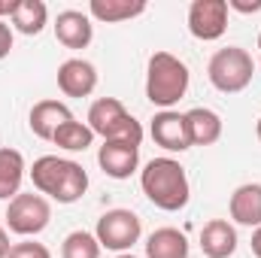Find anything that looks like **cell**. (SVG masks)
Listing matches in <instances>:
<instances>
[{"mask_svg":"<svg viewBox=\"0 0 261 258\" xmlns=\"http://www.w3.org/2000/svg\"><path fill=\"white\" fill-rule=\"evenodd\" d=\"M140 189L143 194L164 213H179L189 207L192 200V186H189V173L186 167L170 158V155H161V158H152L143 170H140Z\"/></svg>","mask_w":261,"mask_h":258,"instance_id":"6da1fadb","label":"cell"},{"mask_svg":"<svg viewBox=\"0 0 261 258\" xmlns=\"http://www.w3.org/2000/svg\"><path fill=\"white\" fill-rule=\"evenodd\" d=\"M34 189L43 197H52L58 203H76L88 192V173L79 161L58 158V155H43L31 167Z\"/></svg>","mask_w":261,"mask_h":258,"instance_id":"7a4b0ae2","label":"cell"},{"mask_svg":"<svg viewBox=\"0 0 261 258\" xmlns=\"http://www.w3.org/2000/svg\"><path fill=\"white\" fill-rule=\"evenodd\" d=\"M189 82H192V73H189L186 61H179L176 55L155 52L149 58V67H146V97H149L152 107H161V110L176 107L186 97Z\"/></svg>","mask_w":261,"mask_h":258,"instance_id":"3957f363","label":"cell"},{"mask_svg":"<svg viewBox=\"0 0 261 258\" xmlns=\"http://www.w3.org/2000/svg\"><path fill=\"white\" fill-rule=\"evenodd\" d=\"M88 128L94 131V137L107 140H122V143H143V125L125 110V104L119 97H97L88 110Z\"/></svg>","mask_w":261,"mask_h":258,"instance_id":"277c9868","label":"cell"},{"mask_svg":"<svg viewBox=\"0 0 261 258\" xmlns=\"http://www.w3.org/2000/svg\"><path fill=\"white\" fill-rule=\"evenodd\" d=\"M252 73H255V61L240 46L219 49L210 58V64H206V76H210L213 88L222 91V94H240V91H246L249 82H252Z\"/></svg>","mask_w":261,"mask_h":258,"instance_id":"5b68a950","label":"cell"},{"mask_svg":"<svg viewBox=\"0 0 261 258\" xmlns=\"http://www.w3.org/2000/svg\"><path fill=\"white\" fill-rule=\"evenodd\" d=\"M49 222H52V203L40 192L15 194L6 207V228L18 237H37L40 231L49 228Z\"/></svg>","mask_w":261,"mask_h":258,"instance_id":"8992f818","label":"cell"},{"mask_svg":"<svg viewBox=\"0 0 261 258\" xmlns=\"http://www.w3.org/2000/svg\"><path fill=\"white\" fill-rule=\"evenodd\" d=\"M94 237L100 243V249H113V252H130V246L143 237V222L134 210H107L97 219Z\"/></svg>","mask_w":261,"mask_h":258,"instance_id":"52a82bcc","label":"cell"},{"mask_svg":"<svg viewBox=\"0 0 261 258\" xmlns=\"http://www.w3.org/2000/svg\"><path fill=\"white\" fill-rule=\"evenodd\" d=\"M189 31L195 40H203V43L222 40L228 31V3L225 0H192Z\"/></svg>","mask_w":261,"mask_h":258,"instance_id":"ba28073f","label":"cell"},{"mask_svg":"<svg viewBox=\"0 0 261 258\" xmlns=\"http://www.w3.org/2000/svg\"><path fill=\"white\" fill-rule=\"evenodd\" d=\"M97 164L110 179H130L140 167V146L122 143V140H107L97 152Z\"/></svg>","mask_w":261,"mask_h":258,"instance_id":"9c48e42d","label":"cell"},{"mask_svg":"<svg viewBox=\"0 0 261 258\" xmlns=\"http://www.w3.org/2000/svg\"><path fill=\"white\" fill-rule=\"evenodd\" d=\"M149 134H152V140H155L161 149H167V152H186V149H192L186 113H176V110H161V113H155Z\"/></svg>","mask_w":261,"mask_h":258,"instance_id":"30bf717a","label":"cell"},{"mask_svg":"<svg viewBox=\"0 0 261 258\" xmlns=\"http://www.w3.org/2000/svg\"><path fill=\"white\" fill-rule=\"evenodd\" d=\"M58 88L67 97H88L97 88V70L85 58H67L58 67Z\"/></svg>","mask_w":261,"mask_h":258,"instance_id":"8fae6325","label":"cell"},{"mask_svg":"<svg viewBox=\"0 0 261 258\" xmlns=\"http://www.w3.org/2000/svg\"><path fill=\"white\" fill-rule=\"evenodd\" d=\"M67 122H73V113L61 100H40V104H34V110L28 116V125L34 131V137H40V140H55V134Z\"/></svg>","mask_w":261,"mask_h":258,"instance_id":"7c38bea8","label":"cell"},{"mask_svg":"<svg viewBox=\"0 0 261 258\" xmlns=\"http://www.w3.org/2000/svg\"><path fill=\"white\" fill-rule=\"evenodd\" d=\"M55 37L64 49H88V43L94 40V24L85 12L64 9L55 18Z\"/></svg>","mask_w":261,"mask_h":258,"instance_id":"4fadbf2b","label":"cell"},{"mask_svg":"<svg viewBox=\"0 0 261 258\" xmlns=\"http://www.w3.org/2000/svg\"><path fill=\"white\" fill-rule=\"evenodd\" d=\"M228 213L243 228H252V231L261 228V183L237 186L231 200H228Z\"/></svg>","mask_w":261,"mask_h":258,"instance_id":"5bb4252c","label":"cell"},{"mask_svg":"<svg viewBox=\"0 0 261 258\" xmlns=\"http://www.w3.org/2000/svg\"><path fill=\"white\" fill-rule=\"evenodd\" d=\"M200 249L206 258H231L237 252V228L228 219H213L200 231Z\"/></svg>","mask_w":261,"mask_h":258,"instance_id":"9a60e30c","label":"cell"},{"mask_svg":"<svg viewBox=\"0 0 261 258\" xmlns=\"http://www.w3.org/2000/svg\"><path fill=\"white\" fill-rule=\"evenodd\" d=\"M186 125H189V137L192 146H213L222 140V116L210 107H195L186 113Z\"/></svg>","mask_w":261,"mask_h":258,"instance_id":"2e32d148","label":"cell"},{"mask_svg":"<svg viewBox=\"0 0 261 258\" xmlns=\"http://www.w3.org/2000/svg\"><path fill=\"white\" fill-rule=\"evenodd\" d=\"M24 155L18 149L3 146L0 149V200H12L15 194H21L24 183Z\"/></svg>","mask_w":261,"mask_h":258,"instance_id":"e0dca14e","label":"cell"},{"mask_svg":"<svg viewBox=\"0 0 261 258\" xmlns=\"http://www.w3.org/2000/svg\"><path fill=\"white\" fill-rule=\"evenodd\" d=\"M12 28L24 37H37L49 24V6L43 0H15V9L9 15Z\"/></svg>","mask_w":261,"mask_h":258,"instance_id":"ac0fdd59","label":"cell"},{"mask_svg":"<svg viewBox=\"0 0 261 258\" xmlns=\"http://www.w3.org/2000/svg\"><path fill=\"white\" fill-rule=\"evenodd\" d=\"M146 258H189V240L179 228H158L146 240Z\"/></svg>","mask_w":261,"mask_h":258,"instance_id":"d6986e66","label":"cell"},{"mask_svg":"<svg viewBox=\"0 0 261 258\" xmlns=\"http://www.w3.org/2000/svg\"><path fill=\"white\" fill-rule=\"evenodd\" d=\"M88 12L97 21L119 24V21H130V18L143 15L146 12V0H91Z\"/></svg>","mask_w":261,"mask_h":258,"instance_id":"ffe728a7","label":"cell"},{"mask_svg":"<svg viewBox=\"0 0 261 258\" xmlns=\"http://www.w3.org/2000/svg\"><path fill=\"white\" fill-rule=\"evenodd\" d=\"M58 149H67V152H85V149H91V143H94V131L88 128V122H67L64 128L55 134V140H52Z\"/></svg>","mask_w":261,"mask_h":258,"instance_id":"44dd1931","label":"cell"},{"mask_svg":"<svg viewBox=\"0 0 261 258\" xmlns=\"http://www.w3.org/2000/svg\"><path fill=\"white\" fill-rule=\"evenodd\" d=\"M61 258H100V243L88 231H73L61 243Z\"/></svg>","mask_w":261,"mask_h":258,"instance_id":"7402d4cb","label":"cell"},{"mask_svg":"<svg viewBox=\"0 0 261 258\" xmlns=\"http://www.w3.org/2000/svg\"><path fill=\"white\" fill-rule=\"evenodd\" d=\"M9 258H52V252L37 240H21L9 249Z\"/></svg>","mask_w":261,"mask_h":258,"instance_id":"603a6c76","label":"cell"},{"mask_svg":"<svg viewBox=\"0 0 261 258\" xmlns=\"http://www.w3.org/2000/svg\"><path fill=\"white\" fill-rule=\"evenodd\" d=\"M12 52V24L0 21V61Z\"/></svg>","mask_w":261,"mask_h":258,"instance_id":"cb8c5ba5","label":"cell"},{"mask_svg":"<svg viewBox=\"0 0 261 258\" xmlns=\"http://www.w3.org/2000/svg\"><path fill=\"white\" fill-rule=\"evenodd\" d=\"M225 3H228V12H231V9L246 12V15H249V12H261V0H252V3H249V0H225Z\"/></svg>","mask_w":261,"mask_h":258,"instance_id":"d4e9b609","label":"cell"},{"mask_svg":"<svg viewBox=\"0 0 261 258\" xmlns=\"http://www.w3.org/2000/svg\"><path fill=\"white\" fill-rule=\"evenodd\" d=\"M9 249H12V243H9V234H6V228L0 225V258H9Z\"/></svg>","mask_w":261,"mask_h":258,"instance_id":"484cf974","label":"cell"},{"mask_svg":"<svg viewBox=\"0 0 261 258\" xmlns=\"http://www.w3.org/2000/svg\"><path fill=\"white\" fill-rule=\"evenodd\" d=\"M12 9H15V0H0V21H3V18H9V15H12Z\"/></svg>","mask_w":261,"mask_h":258,"instance_id":"4316f807","label":"cell"},{"mask_svg":"<svg viewBox=\"0 0 261 258\" xmlns=\"http://www.w3.org/2000/svg\"><path fill=\"white\" fill-rule=\"evenodd\" d=\"M252 252H255V258H261V228L252 231Z\"/></svg>","mask_w":261,"mask_h":258,"instance_id":"83f0119b","label":"cell"},{"mask_svg":"<svg viewBox=\"0 0 261 258\" xmlns=\"http://www.w3.org/2000/svg\"><path fill=\"white\" fill-rule=\"evenodd\" d=\"M255 134H258V140H261V119H258V125H255Z\"/></svg>","mask_w":261,"mask_h":258,"instance_id":"f1b7e54d","label":"cell"},{"mask_svg":"<svg viewBox=\"0 0 261 258\" xmlns=\"http://www.w3.org/2000/svg\"><path fill=\"white\" fill-rule=\"evenodd\" d=\"M116 258H137V255H130V252H122V255H116Z\"/></svg>","mask_w":261,"mask_h":258,"instance_id":"f546056e","label":"cell"},{"mask_svg":"<svg viewBox=\"0 0 261 258\" xmlns=\"http://www.w3.org/2000/svg\"><path fill=\"white\" fill-rule=\"evenodd\" d=\"M258 64H261V34H258Z\"/></svg>","mask_w":261,"mask_h":258,"instance_id":"4dcf8cb0","label":"cell"}]
</instances>
